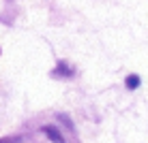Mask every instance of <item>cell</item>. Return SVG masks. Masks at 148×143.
Listing matches in <instances>:
<instances>
[{"label":"cell","instance_id":"obj_1","mask_svg":"<svg viewBox=\"0 0 148 143\" xmlns=\"http://www.w3.org/2000/svg\"><path fill=\"white\" fill-rule=\"evenodd\" d=\"M43 132H45V135H47V137H49V139H52L54 143H64L62 135H60V132L56 130L54 126H45V128H43Z\"/></svg>","mask_w":148,"mask_h":143},{"label":"cell","instance_id":"obj_2","mask_svg":"<svg viewBox=\"0 0 148 143\" xmlns=\"http://www.w3.org/2000/svg\"><path fill=\"white\" fill-rule=\"evenodd\" d=\"M56 75H62V77H71L73 75V70L67 66V62H60L58 66H56Z\"/></svg>","mask_w":148,"mask_h":143},{"label":"cell","instance_id":"obj_3","mask_svg":"<svg viewBox=\"0 0 148 143\" xmlns=\"http://www.w3.org/2000/svg\"><path fill=\"white\" fill-rule=\"evenodd\" d=\"M137 85H140V77H137V75H129V77H127V88L135 90Z\"/></svg>","mask_w":148,"mask_h":143},{"label":"cell","instance_id":"obj_4","mask_svg":"<svg viewBox=\"0 0 148 143\" xmlns=\"http://www.w3.org/2000/svg\"><path fill=\"white\" fill-rule=\"evenodd\" d=\"M22 141V137H4V139H0V143H19Z\"/></svg>","mask_w":148,"mask_h":143}]
</instances>
